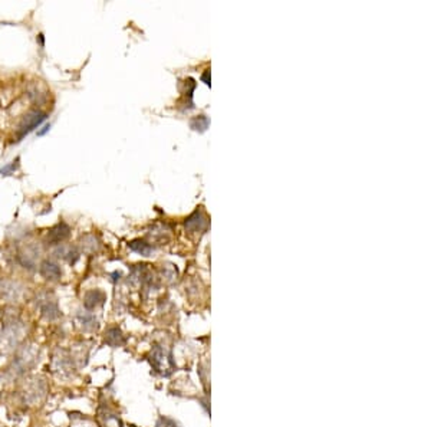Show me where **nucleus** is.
<instances>
[{"mask_svg":"<svg viewBox=\"0 0 431 427\" xmlns=\"http://www.w3.org/2000/svg\"><path fill=\"white\" fill-rule=\"evenodd\" d=\"M150 361H151L152 367L155 368L157 373H160L161 376H170L174 371V363L171 358V354L167 351L163 347H154L150 355Z\"/></svg>","mask_w":431,"mask_h":427,"instance_id":"obj_1","label":"nucleus"},{"mask_svg":"<svg viewBox=\"0 0 431 427\" xmlns=\"http://www.w3.org/2000/svg\"><path fill=\"white\" fill-rule=\"evenodd\" d=\"M46 120V114L38 109H32L27 114L23 115L22 121L19 123L18 127V138H23L26 134H29L30 131H33L36 127H39L43 121Z\"/></svg>","mask_w":431,"mask_h":427,"instance_id":"obj_2","label":"nucleus"},{"mask_svg":"<svg viewBox=\"0 0 431 427\" xmlns=\"http://www.w3.org/2000/svg\"><path fill=\"white\" fill-rule=\"evenodd\" d=\"M22 331L18 325H15V322L12 325H7V327L3 329L1 332V342H0V352H9L12 351L18 342L21 341L22 338Z\"/></svg>","mask_w":431,"mask_h":427,"instance_id":"obj_3","label":"nucleus"},{"mask_svg":"<svg viewBox=\"0 0 431 427\" xmlns=\"http://www.w3.org/2000/svg\"><path fill=\"white\" fill-rule=\"evenodd\" d=\"M33 355H32V350L30 348H27V350H22L21 354H19V357L13 361V370H10L15 376H19V374H22V373H25L26 368H29V367H32V364H33V360L35 358H32Z\"/></svg>","mask_w":431,"mask_h":427,"instance_id":"obj_4","label":"nucleus"},{"mask_svg":"<svg viewBox=\"0 0 431 427\" xmlns=\"http://www.w3.org/2000/svg\"><path fill=\"white\" fill-rule=\"evenodd\" d=\"M71 235V227L68 226L65 222L58 223L56 226H53L48 233V240L53 243V245H59L63 240H66Z\"/></svg>","mask_w":431,"mask_h":427,"instance_id":"obj_5","label":"nucleus"},{"mask_svg":"<svg viewBox=\"0 0 431 427\" xmlns=\"http://www.w3.org/2000/svg\"><path fill=\"white\" fill-rule=\"evenodd\" d=\"M39 274L48 280H59L62 277V271L58 263L52 260H43L39 268Z\"/></svg>","mask_w":431,"mask_h":427,"instance_id":"obj_6","label":"nucleus"},{"mask_svg":"<svg viewBox=\"0 0 431 427\" xmlns=\"http://www.w3.org/2000/svg\"><path fill=\"white\" fill-rule=\"evenodd\" d=\"M105 299V294L101 292V291H98V289H95V291H89V292H86V295H85V308H88V309H94V308H97L98 305H101L102 302Z\"/></svg>","mask_w":431,"mask_h":427,"instance_id":"obj_7","label":"nucleus"},{"mask_svg":"<svg viewBox=\"0 0 431 427\" xmlns=\"http://www.w3.org/2000/svg\"><path fill=\"white\" fill-rule=\"evenodd\" d=\"M98 420H100L101 427H123L121 420H120L115 414L108 413V411H105V413L100 411V414H98Z\"/></svg>","mask_w":431,"mask_h":427,"instance_id":"obj_8","label":"nucleus"},{"mask_svg":"<svg viewBox=\"0 0 431 427\" xmlns=\"http://www.w3.org/2000/svg\"><path fill=\"white\" fill-rule=\"evenodd\" d=\"M105 335H106V337H105L106 344H109V345H112V347H118V345L124 344V337H123V334H121V331H120L118 328H111V329H108Z\"/></svg>","mask_w":431,"mask_h":427,"instance_id":"obj_9","label":"nucleus"},{"mask_svg":"<svg viewBox=\"0 0 431 427\" xmlns=\"http://www.w3.org/2000/svg\"><path fill=\"white\" fill-rule=\"evenodd\" d=\"M41 311H42V315L46 318V320H56L61 314H59V309H58V305H56V302L55 301H48L45 302L43 305H42V308H41Z\"/></svg>","mask_w":431,"mask_h":427,"instance_id":"obj_10","label":"nucleus"},{"mask_svg":"<svg viewBox=\"0 0 431 427\" xmlns=\"http://www.w3.org/2000/svg\"><path fill=\"white\" fill-rule=\"evenodd\" d=\"M129 248L132 249V251L138 252V253H141V255H144V256H148L150 253H151V246L148 245V243H145V242H141V240H134V242H131L129 243Z\"/></svg>","mask_w":431,"mask_h":427,"instance_id":"obj_11","label":"nucleus"},{"mask_svg":"<svg viewBox=\"0 0 431 427\" xmlns=\"http://www.w3.org/2000/svg\"><path fill=\"white\" fill-rule=\"evenodd\" d=\"M18 169H19V158H16L13 163L7 164L6 167H3V169L0 170V174H1V176H9L10 173H13V171L18 170Z\"/></svg>","mask_w":431,"mask_h":427,"instance_id":"obj_12","label":"nucleus"},{"mask_svg":"<svg viewBox=\"0 0 431 427\" xmlns=\"http://www.w3.org/2000/svg\"><path fill=\"white\" fill-rule=\"evenodd\" d=\"M155 427H180V426H178L174 420H171V419H168V417H161V419L157 422Z\"/></svg>","mask_w":431,"mask_h":427,"instance_id":"obj_13","label":"nucleus"},{"mask_svg":"<svg viewBox=\"0 0 431 427\" xmlns=\"http://www.w3.org/2000/svg\"><path fill=\"white\" fill-rule=\"evenodd\" d=\"M49 128H51V124H46V126L43 127V128H42L41 131H38V135H43V134H45L46 131H49Z\"/></svg>","mask_w":431,"mask_h":427,"instance_id":"obj_14","label":"nucleus"}]
</instances>
